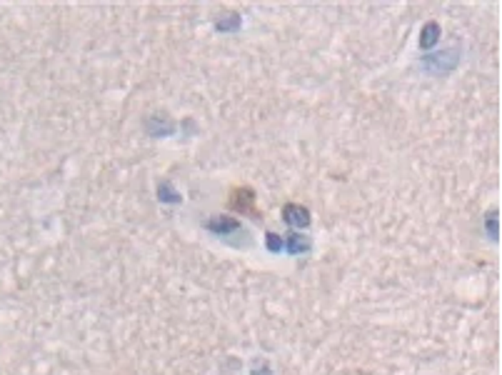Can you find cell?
I'll use <instances>...</instances> for the list:
<instances>
[{
    "mask_svg": "<svg viewBox=\"0 0 502 375\" xmlns=\"http://www.w3.org/2000/svg\"><path fill=\"white\" fill-rule=\"evenodd\" d=\"M460 63V48H445V50H437V53L423 55L420 66L430 75H447L452 73Z\"/></svg>",
    "mask_w": 502,
    "mask_h": 375,
    "instance_id": "1",
    "label": "cell"
},
{
    "mask_svg": "<svg viewBox=\"0 0 502 375\" xmlns=\"http://www.w3.org/2000/svg\"><path fill=\"white\" fill-rule=\"evenodd\" d=\"M205 231H210L213 235L222 238V240H230V235H250L245 228H242V223L238 220V218L233 215H210L208 220H205Z\"/></svg>",
    "mask_w": 502,
    "mask_h": 375,
    "instance_id": "2",
    "label": "cell"
},
{
    "mask_svg": "<svg viewBox=\"0 0 502 375\" xmlns=\"http://www.w3.org/2000/svg\"><path fill=\"white\" fill-rule=\"evenodd\" d=\"M255 191L253 188H233L230 193V211L240 213V215H250L255 220H260V211L255 208Z\"/></svg>",
    "mask_w": 502,
    "mask_h": 375,
    "instance_id": "3",
    "label": "cell"
},
{
    "mask_svg": "<svg viewBox=\"0 0 502 375\" xmlns=\"http://www.w3.org/2000/svg\"><path fill=\"white\" fill-rule=\"evenodd\" d=\"M282 220H285L290 228H298V231H302V228H310V223H313V215H310V211H307L305 205L287 203V205H282Z\"/></svg>",
    "mask_w": 502,
    "mask_h": 375,
    "instance_id": "4",
    "label": "cell"
},
{
    "mask_svg": "<svg viewBox=\"0 0 502 375\" xmlns=\"http://www.w3.org/2000/svg\"><path fill=\"white\" fill-rule=\"evenodd\" d=\"M282 248L290 253V256H302V253H307L310 250V238L302 235V233H287L285 240H282Z\"/></svg>",
    "mask_w": 502,
    "mask_h": 375,
    "instance_id": "5",
    "label": "cell"
},
{
    "mask_svg": "<svg viewBox=\"0 0 502 375\" xmlns=\"http://www.w3.org/2000/svg\"><path fill=\"white\" fill-rule=\"evenodd\" d=\"M213 28H215L218 33H238L242 28V18L238 13H225L222 18H215Z\"/></svg>",
    "mask_w": 502,
    "mask_h": 375,
    "instance_id": "6",
    "label": "cell"
},
{
    "mask_svg": "<svg viewBox=\"0 0 502 375\" xmlns=\"http://www.w3.org/2000/svg\"><path fill=\"white\" fill-rule=\"evenodd\" d=\"M440 35H443V30H440V26H437L435 20L425 23L423 30H420V48H425V50H427V48H435Z\"/></svg>",
    "mask_w": 502,
    "mask_h": 375,
    "instance_id": "7",
    "label": "cell"
},
{
    "mask_svg": "<svg viewBox=\"0 0 502 375\" xmlns=\"http://www.w3.org/2000/svg\"><path fill=\"white\" fill-rule=\"evenodd\" d=\"M148 131H151V135L160 138V135H170V133L175 131V123H170V120H160V115H153V118L148 120Z\"/></svg>",
    "mask_w": 502,
    "mask_h": 375,
    "instance_id": "8",
    "label": "cell"
},
{
    "mask_svg": "<svg viewBox=\"0 0 502 375\" xmlns=\"http://www.w3.org/2000/svg\"><path fill=\"white\" fill-rule=\"evenodd\" d=\"M157 198H160V203H183V198H180V193L173 188V183L170 180H163V183L157 185Z\"/></svg>",
    "mask_w": 502,
    "mask_h": 375,
    "instance_id": "9",
    "label": "cell"
},
{
    "mask_svg": "<svg viewBox=\"0 0 502 375\" xmlns=\"http://www.w3.org/2000/svg\"><path fill=\"white\" fill-rule=\"evenodd\" d=\"M265 245H268L270 253H282V235H278V233H265Z\"/></svg>",
    "mask_w": 502,
    "mask_h": 375,
    "instance_id": "10",
    "label": "cell"
},
{
    "mask_svg": "<svg viewBox=\"0 0 502 375\" xmlns=\"http://www.w3.org/2000/svg\"><path fill=\"white\" fill-rule=\"evenodd\" d=\"M485 228H487L490 240H497V211H490L485 218Z\"/></svg>",
    "mask_w": 502,
    "mask_h": 375,
    "instance_id": "11",
    "label": "cell"
},
{
    "mask_svg": "<svg viewBox=\"0 0 502 375\" xmlns=\"http://www.w3.org/2000/svg\"><path fill=\"white\" fill-rule=\"evenodd\" d=\"M250 375H273V370H270V365L265 360H255Z\"/></svg>",
    "mask_w": 502,
    "mask_h": 375,
    "instance_id": "12",
    "label": "cell"
}]
</instances>
